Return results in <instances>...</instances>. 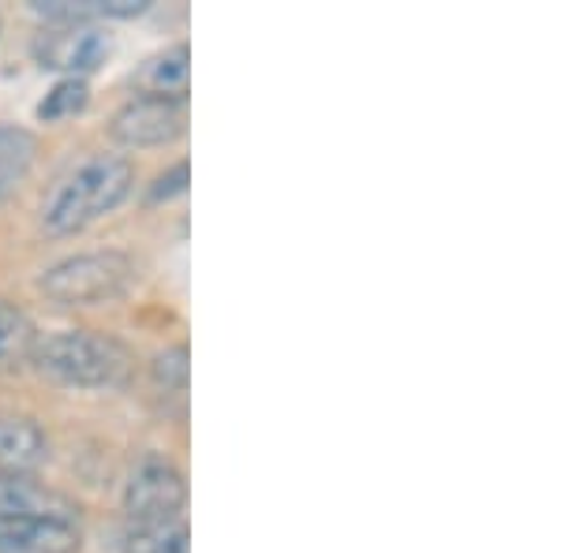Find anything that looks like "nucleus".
I'll use <instances>...</instances> for the list:
<instances>
[{
	"label": "nucleus",
	"mask_w": 561,
	"mask_h": 553,
	"mask_svg": "<svg viewBox=\"0 0 561 553\" xmlns=\"http://www.w3.org/2000/svg\"><path fill=\"white\" fill-rule=\"evenodd\" d=\"M135 169L128 158L116 153H90L76 161L68 172L53 180V187L42 198V224L49 235L83 232L87 224L113 214L131 195Z\"/></svg>",
	"instance_id": "f257e3e1"
},
{
	"label": "nucleus",
	"mask_w": 561,
	"mask_h": 553,
	"mask_svg": "<svg viewBox=\"0 0 561 553\" xmlns=\"http://www.w3.org/2000/svg\"><path fill=\"white\" fill-rule=\"evenodd\" d=\"M31 362L57 385L113 389L131 375V352L116 337L94 330H65L34 344Z\"/></svg>",
	"instance_id": "f03ea898"
},
{
	"label": "nucleus",
	"mask_w": 561,
	"mask_h": 553,
	"mask_svg": "<svg viewBox=\"0 0 561 553\" xmlns=\"http://www.w3.org/2000/svg\"><path fill=\"white\" fill-rule=\"evenodd\" d=\"M139 269L121 251H94L57 262L42 274V292L60 307H102L128 296Z\"/></svg>",
	"instance_id": "7ed1b4c3"
},
{
	"label": "nucleus",
	"mask_w": 561,
	"mask_h": 553,
	"mask_svg": "<svg viewBox=\"0 0 561 553\" xmlns=\"http://www.w3.org/2000/svg\"><path fill=\"white\" fill-rule=\"evenodd\" d=\"M187 483L180 468L165 457H142L124 486V512L128 523L184 520Z\"/></svg>",
	"instance_id": "20e7f679"
},
{
	"label": "nucleus",
	"mask_w": 561,
	"mask_h": 553,
	"mask_svg": "<svg viewBox=\"0 0 561 553\" xmlns=\"http://www.w3.org/2000/svg\"><path fill=\"white\" fill-rule=\"evenodd\" d=\"M113 53V42L102 26L87 20H57L34 38V60L42 68L68 71V79H83L98 71Z\"/></svg>",
	"instance_id": "39448f33"
},
{
	"label": "nucleus",
	"mask_w": 561,
	"mask_h": 553,
	"mask_svg": "<svg viewBox=\"0 0 561 553\" xmlns=\"http://www.w3.org/2000/svg\"><path fill=\"white\" fill-rule=\"evenodd\" d=\"M184 102L169 97H131L121 113L113 116L108 131L121 147H165L184 131Z\"/></svg>",
	"instance_id": "423d86ee"
},
{
	"label": "nucleus",
	"mask_w": 561,
	"mask_h": 553,
	"mask_svg": "<svg viewBox=\"0 0 561 553\" xmlns=\"http://www.w3.org/2000/svg\"><path fill=\"white\" fill-rule=\"evenodd\" d=\"M83 531L65 516H26L0 520V553H79Z\"/></svg>",
	"instance_id": "0eeeda50"
},
{
	"label": "nucleus",
	"mask_w": 561,
	"mask_h": 553,
	"mask_svg": "<svg viewBox=\"0 0 561 553\" xmlns=\"http://www.w3.org/2000/svg\"><path fill=\"white\" fill-rule=\"evenodd\" d=\"M26 516H65L79 520V505L57 489L34 483L20 471H0V520H26Z\"/></svg>",
	"instance_id": "6e6552de"
},
{
	"label": "nucleus",
	"mask_w": 561,
	"mask_h": 553,
	"mask_svg": "<svg viewBox=\"0 0 561 553\" xmlns=\"http://www.w3.org/2000/svg\"><path fill=\"white\" fill-rule=\"evenodd\" d=\"M135 90L139 97H169V102H184L187 83H192V49L187 42H176L169 49L153 53V57L135 71Z\"/></svg>",
	"instance_id": "1a4fd4ad"
},
{
	"label": "nucleus",
	"mask_w": 561,
	"mask_h": 553,
	"mask_svg": "<svg viewBox=\"0 0 561 553\" xmlns=\"http://www.w3.org/2000/svg\"><path fill=\"white\" fill-rule=\"evenodd\" d=\"M49 457V441H45L42 426L26 415L0 412V471H20L26 475Z\"/></svg>",
	"instance_id": "9d476101"
},
{
	"label": "nucleus",
	"mask_w": 561,
	"mask_h": 553,
	"mask_svg": "<svg viewBox=\"0 0 561 553\" xmlns=\"http://www.w3.org/2000/svg\"><path fill=\"white\" fill-rule=\"evenodd\" d=\"M34 153H38V139L31 131L15 128V124H0V203L15 195V187L26 180Z\"/></svg>",
	"instance_id": "9b49d317"
},
{
	"label": "nucleus",
	"mask_w": 561,
	"mask_h": 553,
	"mask_svg": "<svg viewBox=\"0 0 561 553\" xmlns=\"http://www.w3.org/2000/svg\"><path fill=\"white\" fill-rule=\"evenodd\" d=\"M187 520L161 523H128L124 531V553H192Z\"/></svg>",
	"instance_id": "f8f14e48"
},
{
	"label": "nucleus",
	"mask_w": 561,
	"mask_h": 553,
	"mask_svg": "<svg viewBox=\"0 0 561 553\" xmlns=\"http://www.w3.org/2000/svg\"><path fill=\"white\" fill-rule=\"evenodd\" d=\"M34 344H38V330L26 319L15 303L0 299V375L12 367H20L23 359H31Z\"/></svg>",
	"instance_id": "ddd939ff"
},
{
	"label": "nucleus",
	"mask_w": 561,
	"mask_h": 553,
	"mask_svg": "<svg viewBox=\"0 0 561 553\" xmlns=\"http://www.w3.org/2000/svg\"><path fill=\"white\" fill-rule=\"evenodd\" d=\"M90 105V87L87 79H60L57 87L45 94V102L38 105V120L42 124H57L68 116H79Z\"/></svg>",
	"instance_id": "4468645a"
},
{
	"label": "nucleus",
	"mask_w": 561,
	"mask_h": 553,
	"mask_svg": "<svg viewBox=\"0 0 561 553\" xmlns=\"http://www.w3.org/2000/svg\"><path fill=\"white\" fill-rule=\"evenodd\" d=\"M153 378L165 389H184L187 385V344H176V348L161 352V356L153 359Z\"/></svg>",
	"instance_id": "2eb2a0df"
},
{
	"label": "nucleus",
	"mask_w": 561,
	"mask_h": 553,
	"mask_svg": "<svg viewBox=\"0 0 561 553\" xmlns=\"http://www.w3.org/2000/svg\"><path fill=\"white\" fill-rule=\"evenodd\" d=\"M180 192H187V161H180L169 172H161L158 184L150 187V203H161V198H173Z\"/></svg>",
	"instance_id": "dca6fc26"
}]
</instances>
